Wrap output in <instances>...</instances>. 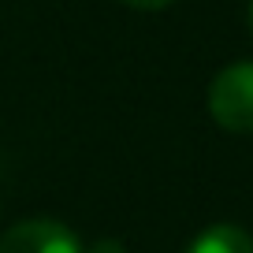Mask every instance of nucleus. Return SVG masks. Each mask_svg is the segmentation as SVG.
Returning <instances> with one entry per match:
<instances>
[{
  "instance_id": "f257e3e1",
  "label": "nucleus",
  "mask_w": 253,
  "mask_h": 253,
  "mask_svg": "<svg viewBox=\"0 0 253 253\" xmlns=\"http://www.w3.org/2000/svg\"><path fill=\"white\" fill-rule=\"evenodd\" d=\"M209 112L231 134H253V60L227 63L212 79Z\"/></svg>"
},
{
  "instance_id": "f03ea898",
  "label": "nucleus",
  "mask_w": 253,
  "mask_h": 253,
  "mask_svg": "<svg viewBox=\"0 0 253 253\" xmlns=\"http://www.w3.org/2000/svg\"><path fill=\"white\" fill-rule=\"evenodd\" d=\"M0 253H86V250L75 238V231L63 227L60 220L34 216V220L15 223L0 238Z\"/></svg>"
},
{
  "instance_id": "7ed1b4c3",
  "label": "nucleus",
  "mask_w": 253,
  "mask_h": 253,
  "mask_svg": "<svg viewBox=\"0 0 253 253\" xmlns=\"http://www.w3.org/2000/svg\"><path fill=\"white\" fill-rule=\"evenodd\" d=\"M186 253H253V235L235 223H216V227L201 231Z\"/></svg>"
},
{
  "instance_id": "20e7f679",
  "label": "nucleus",
  "mask_w": 253,
  "mask_h": 253,
  "mask_svg": "<svg viewBox=\"0 0 253 253\" xmlns=\"http://www.w3.org/2000/svg\"><path fill=\"white\" fill-rule=\"evenodd\" d=\"M126 8H138V11H164V8H171L175 0H123Z\"/></svg>"
},
{
  "instance_id": "39448f33",
  "label": "nucleus",
  "mask_w": 253,
  "mask_h": 253,
  "mask_svg": "<svg viewBox=\"0 0 253 253\" xmlns=\"http://www.w3.org/2000/svg\"><path fill=\"white\" fill-rule=\"evenodd\" d=\"M89 253H123V246H119L116 238H104V242H97Z\"/></svg>"
},
{
  "instance_id": "423d86ee",
  "label": "nucleus",
  "mask_w": 253,
  "mask_h": 253,
  "mask_svg": "<svg viewBox=\"0 0 253 253\" xmlns=\"http://www.w3.org/2000/svg\"><path fill=\"white\" fill-rule=\"evenodd\" d=\"M250 30H253V0H250Z\"/></svg>"
}]
</instances>
